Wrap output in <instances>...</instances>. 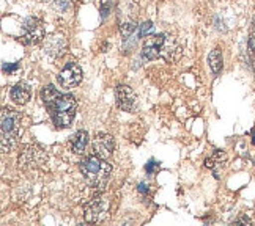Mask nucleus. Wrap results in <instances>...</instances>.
Segmentation results:
<instances>
[{
  "label": "nucleus",
  "instance_id": "obj_2",
  "mask_svg": "<svg viewBox=\"0 0 255 226\" xmlns=\"http://www.w3.org/2000/svg\"><path fill=\"white\" fill-rule=\"evenodd\" d=\"M81 173L84 174V178L87 184L93 189H103L106 187V184L111 179L112 166L111 163H107L106 159L95 155H88L79 163Z\"/></svg>",
  "mask_w": 255,
  "mask_h": 226
},
{
  "label": "nucleus",
  "instance_id": "obj_8",
  "mask_svg": "<svg viewBox=\"0 0 255 226\" xmlns=\"http://www.w3.org/2000/svg\"><path fill=\"white\" fill-rule=\"evenodd\" d=\"M114 148H115V142L114 137L109 134H98L93 140V151L98 157L101 159H109V157L114 154Z\"/></svg>",
  "mask_w": 255,
  "mask_h": 226
},
{
  "label": "nucleus",
  "instance_id": "obj_25",
  "mask_svg": "<svg viewBox=\"0 0 255 226\" xmlns=\"http://www.w3.org/2000/svg\"><path fill=\"white\" fill-rule=\"evenodd\" d=\"M235 223H246V225H249V223H251V220H249V219H240V220H237Z\"/></svg>",
  "mask_w": 255,
  "mask_h": 226
},
{
  "label": "nucleus",
  "instance_id": "obj_5",
  "mask_svg": "<svg viewBox=\"0 0 255 226\" xmlns=\"http://www.w3.org/2000/svg\"><path fill=\"white\" fill-rule=\"evenodd\" d=\"M44 24L36 17H28L22 22L21 27V39L22 43L27 46H32V44H38L44 39Z\"/></svg>",
  "mask_w": 255,
  "mask_h": 226
},
{
  "label": "nucleus",
  "instance_id": "obj_10",
  "mask_svg": "<svg viewBox=\"0 0 255 226\" xmlns=\"http://www.w3.org/2000/svg\"><path fill=\"white\" fill-rule=\"evenodd\" d=\"M180 54H181V49H180L178 43H176V39L170 35H164L161 57L165 58L167 62H175V60H178Z\"/></svg>",
  "mask_w": 255,
  "mask_h": 226
},
{
  "label": "nucleus",
  "instance_id": "obj_20",
  "mask_svg": "<svg viewBox=\"0 0 255 226\" xmlns=\"http://www.w3.org/2000/svg\"><path fill=\"white\" fill-rule=\"evenodd\" d=\"M54 2V6L57 9H60V11H66V9H70L73 5H71V0H52Z\"/></svg>",
  "mask_w": 255,
  "mask_h": 226
},
{
  "label": "nucleus",
  "instance_id": "obj_23",
  "mask_svg": "<svg viewBox=\"0 0 255 226\" xmlns=\"http://www.w3.org/2000/svg\"><path fill=\"white\" fill-rule=\"evenodd\" d=\"M19 70V65L17 63H13V65H3V71L11 74V73H16Z\"/></svg>",
  "mask_w": 255,
  "mask_h": 226
},
{
  "label": "nucleus",
  "instance_id": "obj_19",
  "mask_svg": "<svg viewBox=\"0 0 255 226\" xmlns=\"http://www.w3.org/2000/svg\"><path fill=\"white\" fill-rule=\"evenodd\" d=\"M154 30V25L148 21V22H143L140 27H139V36L140 38H145V36H150Z\"/></svg>",
  "mask_w": 255,
  "mask_h": 226
},
{
  "label": "nucleus",
  "instance_id": "obj_4",
  "mask_svg": "<svg viewBox=\"0 0 255 226\" xmlns=\"http://www.w3.org/2000/svg\"><path fill=\"white\" fill-rule=\"evenodd\" d=\"M111 211V201L106 195H96L92 201L85 204V220L90 223H100L106 220Z\"/></svg>",
  "mask_w": 255,
  "mask_h": 226
},
{
  "label": "nucleus",
  "instance_id": "obj_24",
  "mask_svg": "<svg viewBox=\"0 0 255 226\" xmlns=\"http://www.w3.org/2000/svg\"><path fill=\"white\" fill-rule=\"evenodd\" d=\"M139 192H142V193H146V192H148V184L140 182V184H139Z\"/></svg>",
  "mask_w": 255,
  "mask_h": 226
},
{
  "label": "nucleus",
  "instance_id": "obj_26",
  "mask_svg": "<svg viewBox=\"0 0 255 226\" xmlns=\"http://www.w3.org/2000/svg\"><path fill=\"white\" fill-rule=\"evenodd\" d=\"M254 33H255V21H254Z\"/></svg>",
  "mask_w": 255,
  "mask_h": 226
},
{
  "label": "nucleus",
  "instance_id": "obj_7",
  "mask_svg": "<svg viewBox=\"0 0 255 226\" xmlns=\"http://www.w3.org/2000/svg\"><path fill=\"white\" fill-rule=\"evenodd\" d=\"M115 99L117 105L125 112H132L135 109L137 96L132 91V88H129L128 85H119L115 88Z\"/></svg>",
  "mask_w": 255,
  "mask_h": 226
},
{
  "label": "nucleus",
  "instance_id": "obj_14",
  "mask_svg": "<svg viewBox=\"0 0 255 226\" xmlns=\"http://www.w3.org/2000/svg\"><path fill=\"white\" fill-rule=\"evenodd\" d=\"M208 63H210V68L214 74H219L221 70H222V52L221 49L216 47L214 51H211V54L208 55Z\"/></svg>",
  "mask_w": 255,
  "mask_h": 226
},
{
  "label": "nucleus",
  "instance_id": "obj_1",
  "mask_svg": "<svg viewBox=\"0 0 255 226\" xmlns=\"http://www.w3.org/2000/svg\"><path fill=\"white\" fill-rule=\"evenodd\" d=\"M41 97L47 107V110L51 112L54 124L57 127H62V129L70 127L77 109V102L74 99V96L62 94L52 85H46L41 91Z\"/></svg>",
  "mask_w": 255,
  "mask_h": 226
},
{
  "label": "nucleus",
  "instance_id": "obj_13",
  "mask_svg": "<svg viewBox=\"0 0 255 226\" xmlns=\"http://www.w3.org/2000/svg\"><path fill=\"white\" fill-rule=\"evenodd\" d=\"M87 145H88V134L85 131H79L73 137L71 146L76 154H82L87 148Z\"/></svg>",
  "mask_w": 255,
  "mask_h": 226
},
{
  "label": "nucleus",
  "instance_id": "obj_3",
  "mask_svg": "<svg viewBox=\"0 0 255 226\" xmlns=\"http://www.w3.org/2000/svg\"><path fill=\"white\" fill-rule=\"evenodd\" d=\"M19 135H21V115L16 110L3 109L2 110V151L8 152L11 151Z\"/></svg>",
  "mask_w": 255,
  "mask_h": 226
},
{
  "label": "nucleus",
  "instance_id": "obj_11",
  "mask_svg": "<svg viewBox=\"0 0 255 226\" xmlns=\"http://www.w3.org/2000/svg\"><path fill=\"white\" fill-rule=\"evenodd\" d=\"M65 49H66V41L62 35H52V36L46 38V41H44L46 54L52 55V57H60V55H63Z\"/></svg>",
  "mask_w": 255,
  "mask_h": 226
},
{
  "label": "nucleus",
  "instance_id": "obj_6",
  "mask_svg": "<svg viewBox=\"0 0 255 226\" xmlns=\"http://www.w3.org/2000/svg\"><path fill=\"white\" fill-rule=\"evenodd\" d=\"M57 80L60 83V86L63 88H74L76 85H79L82 80V70L81 66L70 62L68 65H65V68L60 71V74L57 75Z\"/></svg>",
  "mask_w": 255,
  "mask_h": 226
},
{
  "label": "nucleus",
  "instance_id": "obj_15",
  "mask_svg": "<svg viewBox=\"0 0 255 226\" xmlns=\"http://www.w3.org/2000/svg\"><path fill=\"white\" fill-rule=\"evenodd\" d=\"M41 152H40V150H36V148H33V146H27V148L24 150V152H22V155H19V163H36L38 162V159H36V155H40Z\"/></svg>",
  "mask_w": 255,
  "mask_h": 226
},
{
  "label": "nucleus",
  "instance_id": "obj_9",
  "mask_svg": "<svg viewBox=\"0 0 255 226\" xmlns=\"http://www.w3.org/2000/svg\"><path fill=\"white\" fill-rule=\"evenodd\" d=\"M164 41V35H151L146 36L143 47H142V55L146 60H154L161 55V47Z\"/></svg>",
  "mask_w": 255,
  "mask_h": 226
},
{
  "label": "nucleus",
  "instance_id": "obj_16",
  "mask_svg": "<svg viewBox=\"0 0 255 226\" xmlns=\"http://www.w3.org/2000/svg\"><path fill=\"white\" fill-rule=\"evenodd\" d=\"M225 162V154L221 151H216L210 159H207V166L208 168H213L216 171V166H219Z\"/></svg>",
  "mask_w": 255,
  "mask_h": 226
},
{
  "label": "nucleus",
  "instance_id": "obj_21",
  "mask_svg": "<svg viewBox=\"0 0 255 226\" xmlns=\"http://www.w3.org/2000/svg\"><path fill=\"white\" fill-rule=\"evenodd\" d=\"M248 49H249V60H251L252 66L255 68V36H251Z\"/></svg>",
  "mask_w": 255,
  "mask_h": 226
},
{
  "label": "nucleus",
  "instance_id": "obj_18",
  "mask_svg": "<svg viewBox=\"0 0 255 226\" xmlns=\"http://www.w3.org/2000/svg\"><path fill=\"white\" fill-rule=\"evenodd\" d=\"M112 5H114V0H101V6H100V13H101V19H104L111 14L112 11Z\"/></svg>",
  "mask_w": 255,
  "mask_h": 226
},
{
  "label": "nucleus",
  "instance_id": "obj_17",
  "mask_svg": "<svg viewBox=\"0 0 255 226\" xmlns=\"http://www.w3.org/2000/svg\"><path fill=\"white\" fill-rule=\"evenodd\" d=\"M135 28H137V24H135L134 21L123 22V24H120V33H122L125 38H129V36L134 33Z\"/></svg>",
  "mask_w": 255,
  "mask_h": 226
},
{
  "label": "nucleus",
  "instance_id": "obj_22",
  "mask_svg": "<svg viewBox=\"0 0 255 226\" xmlns=\"http://www.w3.org/2000/svg\"><path fill=\"white\" fill-rule=\"evenodd\" d=\"M145 170H146V173H148V174H154L156 171H158L159 170V163L158 162H156L154 159H151L148 163H146V166H145Z\"/></svg>",
  "mask_w": 255,
  "mask_h": 226
},
{
  "label": "nucleus",
  "instance_id": "obj_12",
  "mask_svg": "<svg viewBox=\"0 0 255 226\" xmlns=\"http://www.w3.org/2000/svg\"><path fill=\"white\" fill-rule=\"evenodd\" d=\"M9 96H11V101L16 102V104H27L28 99H30V88H28L27 83H17L11 88V93H9Z\"/></svg>",
  "mask_w": 255,
  "mask_h": 226
}]
</instances>
